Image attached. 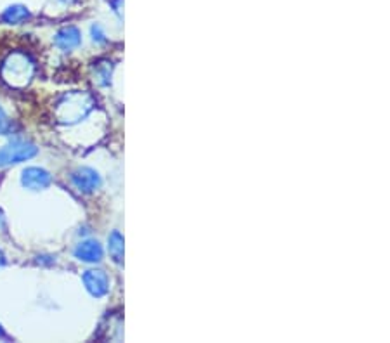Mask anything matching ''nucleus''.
<instances>
[{
	"mask_svg": "<svg viewBox=\"0 0 390 343\" xmlns=\"http://www.w3.org/2000/svg\"><path fill=\"white\" fill-rule=\"evenodd\" d=\"M54 44L56 47L61 49V51L64 52L73 51V49H77L78 45L82 44L80 30L75 28V26H64V28H61V30L56 34Z\"/></svg>",
	"mask_w": 390,
	"mask_h": 343,
	"instance_id": "6",
	"label": "nucleus"
},
{
	"mask_svg": "<svg viewBox=\"0 0 390 343\" xmlns=\"http://www.w3.org/2000/svg\"><path fill=\"white\" fill-rule=\"evenodd\" d=\"M94 99L85 92H73L64 96L56 107V116L64 125H73L80 122L93 110Z\"/></svg>",
	"mask_w": 390,
	"mask_h": 343,
	"instance_id": "2",
	"label": "nucleus"
},
{
	"mask_svg": "<svg viewBox=\"0 0 390 343\" xmlns=\"http://www.w3.org/2000/svg\"><path fill=\"white\" fill-rule=\"evenodd\" d=\"M35 155H37V148L32 142L14 139L0 148V168L26 162V160L34 158Z\"/></svg>",
	"mask_w": 390,
	"mask_h": 343,
	"instance_id": "3",
	"label": "nucleus"
},
{
	"mask_svg": "<svg viewBox=\"0 0 390 343\" xmlns=\"http://www.w3.org/2000/svg\"><path fill=\"white\" fill-rule=\"evenodd\" d=\"M5 336V331H4V328H2V325H0V338H4Z\"/></svg>",
	"mask_w": 390,
	"mask_h": 343,
	"instance_id": "14",
	"label": "nucleus"
},
{
	"mask_svg": "<svg viewBox=\"0 0 390 343\" xmlns=\"http://www.w3.org/2000/svg\"><path fill=\"white\" fill-rule=\"evenodd\" d=\"M2 264H4V255L0 253V267H2Z\"/></svg>",
	"mask_w": 390,
	"mask_h": 343,
	"instance_id": "15",
	"label": "nucleus"
},
{
	"mask_svg": "<svg viewBox=\"0 0 390 343\" xmlns=\"http://www.w3.org/2000/svg\"><path fill=\"white\" fill-rule=\"evenodd\" d=\"M9 130V120H8V114L4 113V110L0 107V136H4L5 132Z\"/></svg>",
	"mask_w": 390,
	"mask_h": 343,
	"instance_id": "11",
	"label": "nucleus"
},
{
	"mask_svg": "<svg viewBox=\"0 0 390 343\" xmlns=\"http://www.w3.org/2000/svg\"><path fill=\"white\" fill-rule=\"evenodd\" d=\"M75 257L82 262H99L103 259V248L97 241H82L77 248H75Z\"/></svg>",
	"mask_w": 390,
	"mask_h": 343,
	"instance_id": "8",
	"label": "nucleus"
},
{
	"mask_svg": "<svg viewBox=\"0 0 390 343\" xmlns=\"http://www.w3.org/2000/svg\"><path fill=\"white\" fill-rule=\"evenodd\" d=\"M71 182H73L75 188H77L78 191L93 192L96 191V189H99L101 177L96 170L84 166V168H78L77 172H73V175H71Z\"/></svg>",
	"mask_w": 390,
	"mask_h": 343,
	"instance_id": "5",
	"label": "nucleus"
},
{
	"mask_svg": "<svg viewBox=\"0 0 390 343\" xmlns=\"http://www.w3.org/2000/svg\"><path fill=\"white\" fill-rule=\"evenodd\" d=\"M84 283L85 288L88 290V293L93 296H103L108 292V276L103 270H87L84 274Z\"/></svg>",
	"mask_w": 390,
	"mask_h": 343,
	"instance_id": "7",
	"label": "nucleus"
},
{
	"mask_svg": "<svg viewBox=\"0 0 390 343\" xmlns=\"http://www.w3.org/2000/svg\"><path fill=\"white\" fill-rule=\"evenodd\" d=\"M0 229H4V217H2V212H0Z\"/></svg>",
	"mask_w": 390,
	"mask_h": 343,
	"instance_id": "13",
	"label": "nucleus"
},
{
	"mask_svg": "<svg viewBox=\"0 0 390 343\" xmlns=\"http://www.w3.org/2000/svg\"><path fill=\"white\" fill-rule=\"evenodd\" d=\"M21 184L29 191H42V189H47L52 184V177L47 170L38 168V166H29V168L23 170Z\"/></svg>",
	"mask_w": 390,
	"mask_h": 343,
	"instance_id": "4",
	"label": "nucleus"
},
{
	"mask_svg": "<svg viewBox=\"0 0 390 343\" xmlns=\"http://www.w3.org/2000/svg\"><path fill=\"white\" fill-rule=\"evenodd\" d=\"M110 255L113 257L114 262H122L123 260V238L118 231H114L110 236Z\"/></svg>",
	"mask_w": 390,
	"mask_h": 343,
	"instance_id": "10",
	"label": "nucleus"
},
{
	"mask_svg": "<svg viewBox=\"0 0 390 343\" xmlns=\"http://www.w3.org/2000/svg\"><path fill=\"white\" fill-rule=\"evenodd\" d=\"M28 18H29L28 8H25V5L21 4L9 5V8L4 11V14H2V21L8 23V25H21V23H25Z\"/></svg>",
	"mask_w": 390,
	"mask_h": 343,
	"instance_id": "9",
	"label": "nucleus"
},
{
	"mask_svg": "<svg viewBox=\"0 0 390 343\" xmlns=\"http://www.w3.org/2000/svg\"><path fill=\"white\" fill-rule=\"evenodd\" d=\"M35 66L34 61L29 60L25 52H12L8 55V60L2 63L0 68V77L8 85L14 89H23L34 78Z\"/></svg>",
	"mask_w": 390,
	"mask_h": 343,
	"instance_id": "1",
	"label": "nucleus"
},
{
	"mask_svg": "<svg viewBox=\"0 0 390 343\" xmlns=\"http://www.w3.org/2000/svg\"><path fill=\"white\" fill-rule=\"evenodd\" d=\"M93 35H94V42H104L106 38H104V34H103V30H101V26L99 25H94L93 26Z\"/></svg>",
	"mask_w": 390,
	"mask_h": 343,
	"instance_id": "12",
	"label": "nucleus"
}]
</instances>
